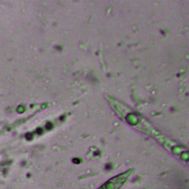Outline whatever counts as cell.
<instances>
[{"instance_id":"obj_1","label":"cell","mask_w":189,"mask_h":189,"mask_svg":"<svg viewBox=\"0 0 189 189\" xmlns=\"http://www.w3.org/2000/svg\"><path fill=\"white\" fill-rule=\"evenodd\" d=\"M125 180L126 177H121V176L116 177L113 180H111L110 181L108 182V183H105V185H104L100 189H118L125 182Z\"/></svg>"}]
</instances>
